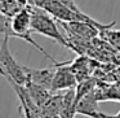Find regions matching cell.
Masks as SVG:
<instances>
[{"mask_svg":"<svg viewBox=\"0 0 120 118\" xmlns=\"http://www.w3.org/2000/svg\"><path fill=\"white\" fill-rule=\"evenodd\" d=\"M117 114H119V115H120V112H119V113H117Z\"/></svg>","mask_w":120,"mask_h":118,"instance_id":"14","label":"cell"},{"mask_svg":"<svg viewBox=\"0 0 120 118\" xmlns=\"http://www.w3.org/2000/svg\"><path fill=\"white\" fill-rule=\"evenodd\" d=\"M70 62H58L56 64V73L52 83V92L66 91L70 88H76L79 84L78 77L71 66H67Z\"/></svg>","mask_w":120,"mask_h":118,"instance_id":"5","label":"cell"},{"mask_svg":"<svg viewBox=\"0 0 120 118\" xmlns=\"http://www.w3.org/2000/svg\"><path fill=\"white\" fill-rule=\"evenodd\" d=\"M78 114H83L89 118H98L99 109L97 104V96L94 90L89 91L80 99H78V105H76Z\"/></svg>","mask_w":120,"mask_h":118,"instance_id":"7","label":"cell"},{"mask_svg":"<svg viewBox=\"0 0 120 118\" xmlns=\"http://www.w3.org/2000/svg\"><path fill=\"white\" fill-rule=\"evenodd\" d=\"M76 105H78L76 88H70V90L63 91L62 108H61V118H74L75 114H78Z\"/></svg>","mask_w":120,"mask_h":118,"instance_id":"9","label":"cell"},{"mask_svg":"<svg viewBox=\"0 0 120 118\" xmlns=\"http://www.w3.org/2000/svg\"><path fill=\"white\" fill-rule=\"evenodd\" d=\"M30 5L43 8L60 22L85 21V22H90V24L97 25L99 29H103V30L115 26V22H112L110 25H102L99 22H97L90 16L85 14L84 12H81L79 9L75 0H30Z\"/></svg>","mask_w":120,"mask_h":118,"instance_id":"2","label":"cell"},{"mask_svg":"<svg viewBox=\"0 0 120 118\" xmlns=\"http://www.w3.org/2000/svg\"><path fill=\"white\" fill-rule=\"evenodd\" d=\"M1 43H0V73L4 78H11L16 83L26 86L29 82V74H27L26 66L21 65L9 49V37L1 35Z\"/></svg>","mask_w":120,"mask_h":118,"instance_id":"4","label":"cell"},{"mask_svg":"<svg viewBox=\"0 0 120 118\" xmlns=\"http://www.w3.org/2000/svg\"><path fill=\"white\" fill-rule=\"evenodd\" d=\"M65 31L68 33V35L79 38L83 40H89L96 38L99 34V27L94 24L85 21H72V22H61Z\"/></svg>","mask_w":120,"mask_h":118,"instance_id":"6","label":"cell"},{"mask_svg":"<svg viewBox=\"0 0 120 118\" xmlns=\"http://www.w3.org/2000/svg\"><path fill=\"white\" fill-rule=\"evenodd\" d=\"M1 35H5L9 38H19L23 39L25 42H27L29 44H31L32 47H35L39 52H41L48 60H50L53 64H58V61L56 58H53L41 45H39L34 39L31 38L32 33V14L31 9L29 7H25L22 11H19L17 14H14L13 17H8L1 14Z\"/></svg>","mask_w":120,"mask_h":118,"instance_id":"1","label":"cell"},{"mask_svg":"<svg viewBox=\"0 0 120 118\" xmlns=\"http://www.w3.org/2000/svg\"><path fill=\"white\" fill-rule=\"evenodd\" d=\"M26 88H27V91H29L31 99L34 100L40 108H41L43 105L48 101V99L52 96V91H50V90L45 88V87H43V86H39V84L34 83V82H30V81L27 82Z\"/></svg>","mask_w":120,"mask_h":118,"instance_id":"11","label":"cell"},{"mask_svg":"<svg viewBox=\"0 0 120 118\" xmlns=\"http://www.w3.org/2000/svg\"><path fill=\"white\" fill-rule=\"evenodd\" d=\"M30 9H31V14H32V33L41 34L44 37L52 39L53 42L58 43L60 45H63L68 49H72L71 43L60 31L58 25L56 24L54 17L52 14L44 11L43 8H39V7L35 5H30Z\"/></svg>","mask_w":120,"mask_h":118,"instance_id":"3","label":"cell"},{"mask_svg":"<svg viewBox=\"0 0 120 118\" xmlns=\"http://www.w3.org/2000/svg\"><path fill=\"white\" fill-rule=\"evenodd\" d=\"M25 7L18 0H0V12L4 16L13 17L19 11H22Z\"/></svg>","mask_w":120,"mask_h":118,"instance_id":"12","label":"cell"},{"mask_svg":"<svg viewBox=\"0 0 120 118\" xmlns=\"http://www.w3.org/2000/svg\"><path fill=\"white\" fill-rule=\"evenodd\" d=\"M63 91L61 94H56L48 99V101L41 106L43 114L45 118H61V108H62Z\"/></svg>","mask_w":120,"mask_h":118,"instance_id":"10","label":"cell"},{"mask_svg":"<svg viewBox=\"0 0 120 118\" xmlns=\"http://www.w3.org/2000/svg\"><path fill=\"white\" fill-rule=\"evenodd\" d=\"M27 74H29V81L34 83L43 86L48 90H52V83L56 73V65L54 68H45V69H34L26 66Z\"/></svg>","mask_w":120,"mask_h":118,"instance_id":"8","label":"cell"},{"mask_svg":"<svg viewBox=\"0 0 120 118\" xmlns=\"http://www.w3.org/2000/svg\"><path fill=\"white\" fill-rule=\"evenodd\" d=\"M98 118H120V115H119V114H116V115H109V114H105V113H101V112H99Z\"/></svg>","mask_w":120,"mask_h":118,"instance_id":"13","label":"cell"}]
</instances>
